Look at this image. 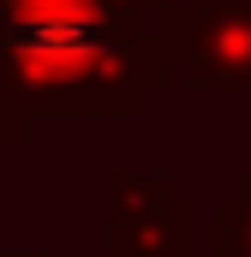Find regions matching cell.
<instances>
[{"instance_id": "obj_1", "label": "cell", "mask_w": 251, "mask_h": 257, "mask_svg": "<svg viewBox=\"0 0 251 257\" xmlns=\"http://www.w3.org/2000/svg\"><path fill=\"white\" fill-rule=\"evenodd\" d=\"M168 0H0V102L18 120H132L168 84Z\"/></svg>"}, {"instance_id": "obj_2", "label": "cell", "mask_w": 251, "mask_h": 257, "mask_svg": "<svg viewBox=\"0 0 251 257\" xmlns=\"http://www.w3.org/2000/svg\"><path fill=\"white\" fill-rule=\"evenodd\" d=\"M168 36L191 90H251V0H186L168 12Z\"/></svg>"}, {"instance_id": "obj_3", "label": "cell", "mask_w": 251, "mask_h": 257, "mask_svg": "<svg viewBox=\"0 0 251 257\" xmlns=\"http://www.w3.org/2000/svg\"><path fill=\"white\" fill-rule=\"evenodd\" d=\"M108 257H186L197 239V209L162 174H114Z\"/></svg>"}, {"instance_id": "obj_4", "label": "cell", "mask_w": 251, "mask_h": 257, "mask_svg": "<svg viewBox=\"0 0 251 257\" xmlns=\"http://www.w3.org/2000/svg\"><path fill=\"white\" fill-rule=\"evenodd\" d=\"M215 257H251V174L239 180V192L221 197L215 209Z\"/></svg>"}, {"instance_id": "obj_5", "label": "cell", "mask_w": 251, "mask_h": 257, "mask_svg": "<svg viewBox=\"0 0 251 257\" xmlns=\"http://www.w3.org/2000/svg\"><path fill=\"white\" fill-rule=\"evenodd\" d=\"M18 144H30V120H18V114L0 102V168H6V156H12Z\"/></svg>"}]
</instances>
